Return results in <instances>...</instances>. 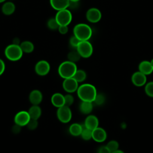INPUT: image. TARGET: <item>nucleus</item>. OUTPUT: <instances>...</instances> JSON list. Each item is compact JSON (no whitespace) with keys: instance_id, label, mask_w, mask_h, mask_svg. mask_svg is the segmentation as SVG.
I'll return each mask as SVG.
<instances>
[{"instance_id":"2","label":"nucleus","mask_w":153,"mask_h":153,"mask_svg":"<svg viewBox=\"0 0 153 153\" xmlns=\"http://www.w3.org/2000/svg\"><path fill=\"white\" fill-rule=\"evenodd\" d=\"M74 35L81 41H88L92 35V29L85 23H78L73 29Z\"/></svg>"},{"instance_id":"3","label":"nucleus","mask_w":153,"mask_h":153,"mask_svg":"<svg viewBox=\"0 0 153 153\" xmlns=\"http://www.w3.org/2000/svg\"><path fill=\"white\" fill-rule=\"evenodd\" d=\"M77 69L75 63L66 60L60 64L58 68V74L63 79L72 78Z\"/></svg>"},{"instance_id":"28","label":"nucleus","mask_w":153,"mask_h":153,"mask_svg":"<svg viewBox=\"0 0 153 153\" xmlns=\"http://www.w3.org/2000/svg\"><path fill=\"white\" fill-rule=\"evenodd\" d=\"M145 91L146 94L151 97H153V81L149 82L145 87Z\"/></svg>"},{"instance_id":"38","label":"nucleus","mask_w":153,"mask_h":153,"mask_svg":"<svg viewBox=\"0 0 153 153\" xmlns=\"http://www.w3.org/2000/svg\"><path fill=\"white\" fill-rule=\"evenodd\" d=\"M14 44H16V45H20V40L18 38H15L13 40V43Z\"/></svg>"},{"instance_id":"22","label":"nucleus","mask_w":153,"mask_h":153,"mask_svg":"<svg viewBox=\"0 0 153 153\" xmlns=\"http://www.w3.org/2000/svg\"><path fill=\"white\" fill-rule=\"evenodd\" d=\"M83 128V126L79 123H73L72 124L69 128V133L73 136H78L81 135Z\"/></svg>"},{"instance_id":"36","label":"nucleus","mask_w":153,"mask_h":153,"mask_svg":"<svg viewBox=\"0 0 153 153\" xmlns=\"http://www.w3.org/2000/svg\"><path fill=\"white\" fill-rule=\"evenodd\" d=\"M98 153H111L106 146H102L98 149Z\"/></svg>"},{"instance_id":"4","label":"nucleus","mask_w":153,"mask_h":153,"mask_svg":"<svg viewBox=\"0 0 153 153\" xmlns=\"http://www.w3.org/2000/svg\"><path fill=\"white\" fill-rule=\"evenodd\" d=\"M4 54L7 59L10 61L15 62L20 60L22 57L23 52L20 45L11 44L5 48Z\"/></svg>"},{"instance_id":"16","label":"nucleus","mask_w":153,"mask_h":153,"mask_svg":"<svg viewBox=\"0 0 153 153\" xmlns=\"http://www.w3.org/2000/svg\"><path fill=\"white\" fill-rule=\"evenodd\" d=\"M85 127L93 130L96 128L98 127L99 120L97 117L94 115H89L87 116L84 121V125Z\"/></svg>"},{"instance_id":"10","label":"nucleus","mask_w":153,"mask_h":153,"mask_svg":"<svg viewBox=\"0 0 153 153\" xmlns=\"http://www.w3.org/2000/svg\"><path fill=\"white\" fill-rule=\"evenodd\" d=\"M62 87L63 90L68 93H72L75 91H76L78 88V82L74 78H69L64 79Z\"/></svg>"},{"instance_id":"23","label":"nucleus","mask_w":153,"mask_h":153,"mask_svg":"<svg viewBox=\"0 0 153 153\" xmlns=\"http://www.w3.org/2000/svg\"><path fill=\"white\" fill-rule=\"evenodd\" d=\"M20 47L22 48L23 53H30L34 50L33 44L29 41H24L20 44Z\"/></svg>"},{"instance_id":"41","label":"nucleus","mask_w":153,"mask_h":153,"mask_svg":"<svg viewBox=\"0 0 153 153\" xmlns=\"http://www.w3.org/2000/svg\"><path fill=\"white\" fill-rule=\"evenodd\" d=\"M5 1H6V0H0V3H2V2H4Z\"/></svg>"},{"instance_id":"17","label":"nucleus","mask_w":153,"mask_h":153,"mask_svg":"<svg viewBox=\"0 0 153 153\" xmlns=\"http://www.w3.org/2000/svg\"><path fill=\"white\" fill-rule=\"evenodd\" d=\"M51 102L56 108H60L65 105V97L60 93H54L51 97Z\"/></svg>"},{"instance_id":"32","label":"nucleus","mask_w":153,"mask_h":153,"mask_svg":"<svg viewBox=\"0 0 153 153\" xmlns=\"http://www.w3.org/2000/svg\"><path fill=\"white\" fill-rule=\"evenodd\" d=\"M38 126V123L37 120H34V119H31L30 121L28 122V123L26 125V127L27 128L30 130H33L37 128Z\"/></svg>"},{"instance_id":"15","label":"nucleus","mask_w":153,"mask_h":153,"mask_svg":"<svg viewBox=\"0 0 153 153\" xmlns=\"http://www.w3.org/2000/svg\"><path fill=\"white\" fill-rule=\"evenodd\" d=\"M42 99V94L39 90H32L29 95V102L33 105H39L41 103Z\"/></svg>"},{"instance_id":"40","label":"nucleus","mask_w":153,"mask_h":153,"mask_svg":"<svg viewBox=\"0 0 153 153\" xmlns=\"http://www.w3.org/2000/svg\"><path fill=\"white\" fill-rule=\"evenodd\" d=\"M70 2H78L80 0H69Z\"/></svg>"},{"instance_id":"30","label":"nucleus","mask_w":153,"mask_h":153,"mask_svg":"<svg viewBox=\"0 0 153 153\" xmlns=\"http://www.w3.org/2000/svg\"><path fill=\"white\" fill-rule=\"evenodd\" d=\"M105 101V97L103 94L101 93H97L96 97L93 101V102L97 105H102Z\"/></svg>"},{"instance_id":"12","label":"nucleus","mask_w":153,"mask_h":153,"mask_svg":"<svg viewBox=\"0 0 153 153\" xmlns=\"http://www.w3.org/2000/svg\"><path fill=\"white\" fill-rule=\"evenodd\" d=\"M146 75L140 71L134 72L131 76V81L133 84L137 87L144 85L146 82Z\"/></svg>"},{"instance_id":"25","label":"nucleus","mask_w":153,"mask_h":153,"mask_svg":"<svg viewBox=\"0 0 153 153\" xmlns=\"http://www.w3.org/2000/svg\"><path fill=\"white\" fill-rule=\"evenodd\" d=\"M67 57H68V60L71 61L74 63H76L78 61H79L80 58L81 57L76 50H74V51H70L68 54Z\"/></svg>"},{"instance_id":"35","label":"nucleus","mask_w":153,"mask_h":153,"mask_svg":"<svg viewBox=\"0 0 153 153\" xmlns=\"http://www.w3.org/2000/svg\"><path fill=\"white\" fill-rule=\"evenodd\" d=\"M21 129H22V127L15 124L13 127H12V128H11V131L12 132L14 133V134H18L21 131Z\"/></svg>"},{"instance_id":"1","label":"nucleus","mask_w":153,"mask_h":153,"mask_svg":"<svg viewBox=\"0 0 153 153\" xmlns=\"http://www.w3.org/2000/svg\"><path fill=\"white\" fill-rule=\"evenodd\" d=\"M76 93L81 101L93 102L97 94V90L92 84H83L78 87Z\"/></svg>"},{"instance_id":"9","label":"nucleus","mask_w":153,"mask_h":153,"mask_svg":"<svg viewBox=\"0 0 153 153\" xmlns=\"http://www.w3.org/2000/svg\"><path fill=\"white\" fill-rule=\"evenodd\" d=\"M30 117L27 111H21L18 112L14 116V121L15 124L23 127L27 125L28 122L30 121Z\"/></svg>"},{"instance_id":"42","label":"nucleus","mask_w":153,"mask_h":153,"mask_svg":"<svg viewBox=\"0 0 153 153\" xmlns=\"http://www.w3.org/2000/svg\"><path fill=\"white\" fill-rule=\"evenodd\" d=\"M151 62V65H152V66H153V59L151 60V61L150 62Z\"/></svg>"},{"instance_id":"18","label":"nucleus","mask_w":153,"mask_h":153,"mask_svg":"<svg viewBox=\"0 0 153 153\" xmlns=\"http://www.w3.org/2000/svg\"><path fill=\"white\" fill-rule=\"evenodd\" d=\"M139 70L143 74L148 75L153 72V66H152L150 62L143 60L139 63Z\"/></svg>"},{"instance_id":"13","label":"nucleus","mask_w":153,"mask_h":153,"mask_svg":"<svg viewBox=\"0 0 153 153\" xmlns=\"http://www.w3.org/2000/svg\"><path fill=\"white\" fill-rule=\"evenodd\" d=\"M106 137L107 134L103 128L98 127L93 130L92 139L94 141L97 142H103L106 139Z\"/></svg>"},{"instance_id":"21","label":"nucleus","mask_w":153,"mask_h":153,"mask_svg":"<svg viewBox=\"0 0 153 153\" xmlns=\"http://www.w3.org/2000/svg\"><path fill=\"white\" fill-rule=\"evenodd\" d=\"M28 113L31 119L38 120L41 115L42 110L39 105H33L29 109Z\"/></svg>"},{"instance_id":"14","label":"nucleus","mask_w":153,"mask_h":153,"mask_svg":"<svg viewBox=\"0 0 153 153\" xmlns=\"http://www.w3.org/2000/svg\"><path fill=\"white\" fill-rule=\"evenodd\" d=\"M50 5L56 11L67 9L69 7V0H50Z\"/></svg>"},{"instance_id":"11","label":"nucleus","mask_w":153,"mask_h":153,"mask_svg":"<svg viewBox=\"0 0 153 153\" xmlns=\"http://www.w3.org/2000/svg\"><path fill=\"white\" fill-rule=\"evenodd\" d=\"M87 20L93 23H97L102 18V13L97 8H89L85 14Z\"/></svg>"},{"instance_id":"33","label":"nucleus","mask_w":153,"mask_h":153,"mask_svg":"<svg viewBox=\"0 0 153 153\" xmlns=\"http://www.w3.org/2000/svg\"><path fill=\"white\" fill-rule=\"evenodd\" d=\"M80 41H81L79 39H78L75 35H73L71 37L70 39H69V44L71 47L76 48V47L78 46V45L79 44V43L80 42Z\"/></svg>"},{"instance_id":"39","label":"nucleus","mask_w":153,"mask_h":153,"mask_svg":"<svg viewBox=\"0 0 153 153\" xmlns=\"http://www.w3.org/2000/svg\"><path fill=\"white\" fill-rule=\"evenodd\" d=\"M111 153H124V152L123 151H121V150L117 149V150H116V151H115L112 152Z\"/></svg>"},{"instance_id":"8","label":"nucleus","mask_w":153,"mask_h":153,"mask_svg":"<svg viewBox=\"0 0 153 153\" xmlns=\"http://www.w3.org/2000/svg\"><path fill=\"white\" fill-rule=\"evenodd\" d=\"M50 71V65L45 60H41L38 61L35 66V71L36 74L39 76L47 75Z\"/></svg>"},{"instance_id":"5","label":"nucleus","mask_w":153,"mask_h":153,"mask_svg":"<svg viewBox=\"0 0 153 153\" xmlns=\"http://www.w3.org/2000/svg\"><path fill=\"white\" fill-rule=\"evenodd\" d=\"M81 57L88 58L93 52L92 44L88 41H81L76 48Z\"/></svg>"},{"instance_id":"26","label":"nucleus","mask_w":153,"mask_h":153,"mask_svg":"<svg viewBox=\"0 0 153 153\" xmlns=\"http://www.w3.org/2000/svg\"><path fill=\"white\" fill-rule=\"evenodd\" d=\"M92 133H93V130L85 127L84 126L80 136H81L82 139L85 140H89L91 139H92Z\"/></svg>"},{"instance_id":"27","label":"nucleus","mask_w":153,"mask_h":153,"mask_svg":"<svg viewBox=\"0 0 153 153\" xmlns=\"http://www.w3.org/2000/svg\"><path fill=\"white\" fill-rule=\"evenodd\" d=\"M47 27H48V29H51V30H57L59 27V25L58 24L56 19L54 18H51L48 21H47Z\"/></svg>"},{"instance_id":"37","label":"nucleus","mask_w":153,"mask_h":153,"mask_svg":"<svg viewBox=\"0 0 153 153\" xmlns=\"http://www.w3.org/2000/svg\"><path fill=\"white\" fill-rule=\"evenodd\" d=\"M5 69V65L4 62L0 59V76L3 74Z\"/></svg>"},{"instance_id":"7","label":"nucleus","mask_w":153,"mask_h":153,"mask_svg":"<svg viewBox=\"0 0 153 153\" xmlns=\"http://www.w3.org/2000/svg\"><path fill=\"white\" fill-rule=\"evenodd\" d=\"M56 115L58 120L62 123H68L72 118V111L69 106L66 105L58 108Z\"/></svg>"},{"instance_id":"19","label":"nucleus","mask_w":153,"mask_h":153,"mask_svg":"<svg viewBox=\"0 0 153 153\" xmlns=\"http://www.w3.org/2000/svg\"><path fill=\"white\" fill-rule=\"evenodd\" d=\"M16 10L14 4L11 1H7L3 4L1 10L2 13L5 16H10L13 14Z\"/></svg>"},{"instance_id":"24","label":"nucleus","mask_w":153,"mask_h":153,"mask_svg":"<svg viewBox=\"0 0 153 153\" xmlns=\"http://www.w3.org/2000/svg\"><path fill=\"white\" fill-rule=\"evenodd\" d=\"M87 77L86 72L82 69H77L73 77L78 82H83Z\"/></svg>"},{"instance_id":"20","label":"nucleus","mask_w":153,"mask_h":153,"mask_svg":"<svg viewBox=\"0 0 153 153\" xmlns=\"http://www.w3.org/2000/svg\"><path fill=\"white\" fill-rule=\"evenodd\" d=\"M93 108V102H87V101H81L79 105V109L80 112L85 115H88L91 112Z\"/></svg>"},{"instance_id":"29","label":"nucleus","mask_w":153,"mask_h":153,"mask_svg":"<svg viewBox=\"0 0 153 153\" xmlns=\"http://www.w3.org/2000/svg\"><path fill=\"white\" fill-rule=\"evenodd\" d=\"M106 146L108 148V149L112 152L113 151H115L118 149L119 144H118V142L116 140H111L107 143Z\"/></svg>"},{"instance_id":"34","label":"nucleus","mask_w":153,"mask_h":153,"mask_svg":"<svg viewBox=\"0 0 153 153\" xmlns=\"http://www.w3.org/2000/svg\"><path fill=\"white\" fill-rule=\"evenodd\" d=\"M59 32L62 35H65L68 32V26L66 25H60L58 28Z\"/></svg>"},{"instance_id":"6","label":"nucleus","mask_w":153,"mask_h":153,"mask_svg":"<svg viewBox=\"0 0 153 153\" xmlns=\"http://www.w3.org/2000/svg\"><path fill=\"white\" fill-rule=\"evenodd\" d=\"M55 19H56L58 24L60 25L68 26L72 19V15L71 12L67 8L57 11Z\"/></svg>"},{"instance_id":"31","label":"nucleus","mask_w":153,"mask_h":153,"mask_svg":"<svg viewBox=\"0 0 153 153\" xmlns=\"http://www.w3.org/2000/svg\"><path fill=\"white\" fill-rule=\"evenodd\" d=\"M65 97V105L68 106H71L74 102V97L71 93H68L64 96Z\"/></svg>"}]
</instances>
